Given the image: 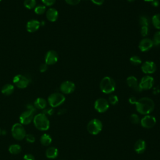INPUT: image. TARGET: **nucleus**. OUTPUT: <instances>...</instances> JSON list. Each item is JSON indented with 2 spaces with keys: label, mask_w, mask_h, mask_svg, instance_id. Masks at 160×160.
Here are the masks:
<instances>
[{
  "label": "nucleus",
  "mask_w": 160,
  "mask_h": 160,
  "mask_svg": "<svg viewBox=\"0 0 160 160\" xmlns=\"http://www.w3.org/2000/svg\"><path fill=\"white\" fill-rule=\"evenodd\" d=\"M136 111L141 114L148 115L153 111L154 102L153 100L148 97H143L138 99L136 103Z\"/></svg>",
  "instance_id": "nucleus-1"
},
{
  "label": "nucleus",
  "mask_w": 160,
  "mask_h": 160,
  "mask_svg": "<svg viewBox=\"0 0 160 160\" xmlns=\"http://www.w3.org/2000/svg\"><path fill=\"white\" fill-rule=\"evenodd\" d=\"M99 88L103 93L111 94L115 90L116 82L112 78L109 76H105L101 80Z\"/></svg>",
  "instance_id": "nucleus-2"
},
{
  "label": "nucleus",
  "mask_w": 160,
  "mask_h": 160,
  "mask_svg": "<svg viewBox=\"0 0 160 160\" xmlns=\"http://www.w3.org/2000/svg\"><path fill=\"white\" fill-rule=\"evenodd\" d=\"M34 126L40 131H47L49 128V121L46 115L43 113L36 114L33 119Z\"/></svg>",
  "instance_id": "nucleus-3"
},
{
  "label": "nucleus",
  "mask_w": 160,
  "mask_h": 160,
  "mask_svg": "<svg viewBox=\"0 0 160 160\" xmlns=\"http://www.w3.org/2000/svg\"><path fill=\"white\" fill-rule=\"evenodd\" d=\"M27 111L21 113L19 116V121L22 124H29L34 119V114L36 112V108L32 104L27 106Z\"/></svg>",
  "instance_id": "nucleus-4"
},
{
  "label": "nucleus",
  "mask_w": 160,
  "mask_h": 160,
  "mask_svg": "<svg viewBox=\"0 0 160 160\" xmlns=\"http://www.w3.org/2000/svg\"><path fill=\"white\" fill-rule=\"evenodd\" d=\"M66 98L62 93L54 92L50 94L48 98V102L51 107L56 108L64 103Z\"/></svg>",
  "instance_id": "nucleus-5"
},
{
  "label": "nucleus",
  "mask_w": 160,
  "mask_h": 160,
  "mask_svg": "<svg viewBox=\"0 0 160 160\" xmlns=\"http://www.w3.org/2000/svg\"><path fill=\"white\" fill-rule=\"evenodd\" d=\"M102 129V123L98 119H91L87 125V130L88 132L92 135L99 134Z\"/></svg>",
  "instance_id": "nucleus-6"
},
{
  "label": "nucleus",
  "mask_w": 160,
  "mask_h": 160,
  "mask_svg": "<svg viewBox=\"0 0 160 160\" xmlns=\"http://www.w3.org/2000/svg\"><path fill=\"white\" fill-rule=\"evenodd\" d=\"M11 134L12 137L18 141L22 140L26 137V131L21 123H15L11 128Z\"/></svg>",
  "instance_id": "nucleus-7"
},
{
  "label": "nucleus",
  "mask_w": 160,
  "mask_h": 160,
  "mask_svg": "<svg viewBox=\"0 0 160 160\" xmlns=\"http://www.w3.org/2000/svg\"><path fill=\"white\" fill-rule=\"evenodd\" d=\"M12 82L17 88L24 89L29 84L30 80L22 74H17L13 78Z\"/></svg>",
  "instance_id": "nucleus-8"
},
{
  "label": "nucleus",
  "mask_w": 160,
  "mask_h": 160,
  "mask_svg": "<svg viewBox=\"0 0 160 160\" xmlns=\"http://www.w3.org/2000/svg\"><path fill=\"white\" fill-rule=\"evenodd\" d=\"M154 83V78L149 75H146L141 79L138 84L142 90H148L152 88Z\"/></svg>",
  "instance_id": "nucleus-9"
},
{
  "label": "nucleus",
  "mask_w": 160,
  "mask_h": 160,
  "mask_svg": "<svg viewBox=\"0 0 160 160\" xmlns=\"http://www.w3.org/2000/svg\"><path fill=\"white\" fill-rule=\"evenodd\" d=\"M94 107V109L98 112L102 113L106 112L108 109L109 107V104L107 99L102 98H100L95 101Z\"/></svg>",
  "instance_id": "nucleus-10"
},
{
  "label": "nucleus",
  "mask_w": 160,
  "mask_h": 160,
  "mask_svg": "<svg viewBox=\"0 0 160 160\" xmlns=\"http://www.w3.org/2000/svg\"><path fill=\"white\" fill-rule=\"evenodd\" d=\"M141 69L144 74L148 75L154 73L157 69V66L154 62L152 61H146L142 64Z\"/></svg>",
  "instance_id": "nucleus-11"
},
{
  "label": "nucleus",
  "mask_w": 160,
  "mask_h": 160,
  "mask_svg": "<svg viewBox=\"0 0 160 160\" xmlns=\"http://www.w3.org/2000/svg\"><path fill=\"white\" fill-rule=\"evenodd\" d=\"M76 85L71 81H65L62 82L60 85V91L61 92L65 94H69L73 92L75 90Z\"/></svg>",
  "instance_id": "nucleus-12"
},
{
  "label": "nucleus",
  "mask_w": 160,
  "mask_h": 160,
  "mask_svg": "<svg viewBox=\"0 0 160 160\" xmlns=\"http://www.w3.org/2000/svg\"><path fill=\"white\" fill-rule=\"evenodd\" d=\"M140 123L142 127L147 129L152 128L156 123V119L155 117L151 115H145L141 120Z\"/></svg>",
  "instance_id": "nucleus-13"
},
{
  "label": "nucleus",
  "mask_w": 160,
  "mask_h": 160,
  "mask_svg": "<svg viewBox=\"0 0 160 160\" xmlns=\"http://www.w3.org/2000/svg\"><path fill=\"white\" fill-rule=\"evenodd\" d=\"M45 63L47 65L55 64L58 61V54L54 50L48 51L44 57Z\"/></svg>",
  "instance_id": "nucleus-14"
},
{
  "label": "nucleus",
  "mask_w": 160,
  "mask_h": 160,
  "mask_svg": "<svg viewBox=\"0 0 160 160\" xmlns=\"http://www.w3.org/2000/svg\"><path fill=\"white\" fill-rule=\"evenodd\" d=\"M153 46V42L151 39L148 38H144L140 41L138 48L141 51L146 52L151 49Z\"/></svg>",
  "instance_id": "nucleus-15"
},
{
  "label": "nucleus",
  "mask_w": 160,
  "mask_h": 160,
  "mask_svg": "<svg viewBox=\"0 0 160 160\" xmlns=\"http://www.w3.org/2000/svg\"><path fill=\"white\" fill-rule=\"evenodd\" d=\"M41 24L36 19H31L28 21L26 24V29L29 32H34L38 30Z\"/></svg>",
  "instance_id": "nucleus-16"
},
{
  "label": "nucleus",
  "mask_w": 160,
  "mask_h": 160,
  "mask_svg": "<svg viewBox=\"0 0 160 160\" xmlns=\"http://www.w3.org/2000/svg\"><path fill=\"white\" fill-rule=\"evenodd\" d=\"M58 16L59 14L58 10L53 8H49L46 12V16L47 19L51 22H55L58 19Z\"/></svg>",
  "instance_id": "nucleus-17"
},
{
  "label": "nucleus",
  "mask_w": 160,
  "mask_h": 160,
  "mask_svg": "<svg viewBox=\"0 0 160 160\" xmlns=\"http://www.w3.org/2000/svg\"><path fill=\"white\" fill-rule=\"evenodd\" d=\"M146 148V143L143 139L137 140L134 145V149L138 154L143 153Z\"/></svg>",
  "instance_id": "nucleus-18"
},
{
  "label": "nucleus",
  "mask_w": 160,
  "mask_h": 160,
  "mask_svg": "<svg viewBox=\"0 0 160 160\" xmlns=\"http://www.w3.org/2000/svg\"><path fill=\"white\" fill-rule=\"evenodd\" d=\"M14 91V86L12 84L7 83L4 84L1 88V92L5 96H9L13 93Z\"/></svg>",
  "instance_id": "nucleus-19"
},
{
  "label": "nucleus",
  "mask_w": 160,
  "mask_h": 160,
  "mask_svg": "<svg viewBox=\"0 0 160 160\" xmlns=\"http://www.w3.org/2000/svg\"><path fill=\"white\" fill-rule=\"evenodd\" d=\"M34 106L36 109H44L46 108L47 101L45 99L42 98H38L34 102Z\"/></svg>",
  "instance_id": "nucleus-20"
},
{
  "label": "nucleus",
  "mask_w": 160,
  "mask_h": 160,
  "mask_svg": "<svg viewBox=\"0 0 160 160\" xmlns=\"http://www.w3.org/2000/svg\"><path fill=\"white\" fill-rule=\"evenodd\" d=\"M58 155V150L55 147H49L46 151V156L49 159H55Z\"/></svg>",
  "instance_id": "nucleus-21"
},
{
  "label": "nucleus",
  "mask_w": 160,
  "mask_h": 160,
  "mask_svg": "<svg viewBox=\"0 0 160 160\" xmlns=\"http://www.w3.org/2000/svg\"><path fill=\"white\" fill-rule=\"evenodd\" d=\"M126 82L129 87L134 89L138 86V79L134 76H129L126 79Z\"/></svg>",
  "instance_id": "nucleus-22"
},
{
  "label": "nucleus",
  "mask_w": 160,
  "mask_h": 160,
  "mask_svg": "<svg viewBox=\"0 0 160 160\" xmlns=\"http://www.w3.org/2000/svg\"><path fill=\"white\" fill-rule=\"evenodd\" d=\"M52 142V138L50 135L48 134H42L40 138V142L44 146H48L51 144Z\"/></svg>",
  "instance_id": "nucleus-23"
},
{
  "label": "nucleus",
  "mask_w": 160,
  "mask_h": 160,
  "mask_svg": "<svg viewBox=\"0 0 160 160\" xmlns=\"http://www.w3.org/2000/svg\"><path fill=\"white\" fill-rule=\"evenodd\" d=\"M9 152L14 155L18 154L21 151V147L19 144H11L8 148Z\"/></svg>",
  "instance_id": "nucleus-24"
},
{
  "label": "nucleus",
  "mask_w": 160,
  "mask_h": 160,
  "mask_svg": "<svg viewBox=\"0 0 160 160\" xmlns=\"http://www.w3.org/2000/svg\"><path fill=\"white\" fill-rule=\"evenodd\" d=\"M151 22L153 26L157 29H160V13L154 14L151 19Z\"/></svg>",
  "instance_id": "nucleus-25"
},
{
  "label": "nucleus",
  "mask_w": 160,
  "mask_h": 160,
  "mask_svg": "<svg viewBox=\"0 0 160 160\" xmlns=\"http://www.w3.org/2000/svg\"><path fill=\"white\" fill-rule=\"evenodd\" d=\"M139 24L141 26H148L150 24V19L148 16L146 15H141L139 19Z\"/></svg>",
  "instance_id": "nucleus-26"
},
{
  "label": "nucleus",
  "mask_w": 160,
  "mask_h": 160,
  "mask_svg": "<svg viewBox=\"0 0 160 160\" xmlns=\"http://www.w3.org/2000/svg\"><path fill=\"white\" fill-rule=\"evenodd\" d=\"M23 4L26 8L28 9H31L36 7V0H24Z\"/></svg>",
  "instance_id": "nucleus-27"
},
{
  "label": "nucleus",
  "mask_w": 160,
  "mask_h": 160,
  "mask_svg": "<svg viewBox=\"0 0 160 160\" xmlns=\"http://www.w3.org/2000/svg\"><path fill=\"white\" fill-rule=\"evenodd\" d=\"M129 61L134 66H138L142 63L141 59L138 56H136V55L132 56L129 59Z\"/></svg>",
  "instance_id": "nucleus-28"
},
{
  "label": "nucleus",
  "mask_w": 160,
  "mask_h": 160,
  "mask_svg": "<svg viewBox=\"0 0 160 160\" xmlns=\"http://www.w3.org/2000/svg\"><path fill=\"white\" fill-rule=\"evenodd\" d=\"M34 12L38 15H42L46 11V6L44 5H38L34 8Z\"/></svg>",
  "instance_id": "nucleus-29"
},
{
  "label": "nucleus",
  "mask_w": 160,
  "mask_h": 160,
  "mask_svg": "<svg viewBox=\"0 0 160 160\" xmlns=\"http://www.w3.org/2000/svg\"><path fill=\"white\" fill-rule=\"evenodd\" d=\"M152 40L154 45H155V46L160 45V31H157L154 33Z\"/></svg>",
  "instance_id": "nucleus-30"
},
{
  "label": "nucleus",
  "mask_w": 160,
  "mask_h": 160,
  "mask_svg": "<svg viewBox=\"0 0 160 160\" xmlns=\"http://www.w3.org/2000/svg\"><path fill=\"white\" fill-rule=\"evenodd\" d=\"M118 98L115 94H111L108 98L109 104H111L112 105H116L118 102Z\"/></svg>",
  "instance_id": "nucleus-31"
},
{
  "label": "nucleus",
  "mask_w": 160,
  "mask_h": 160,
  "mask_svg": "<svg viewBox=\"0 0 160 160\" xmlns=\"http://www.w3.org/2000/svg\"><path fill=\"white\" fill-rule=\"evenodd\" d=\"M129 120H130L131 122L134 124H138L140 122V119L136 114H132L130 116Z\"/></svg>",
  "instance_id": "nucleus-32"
},
{
  "label": "nucleus",
  "mask_w": 160,
  "mask_h": 160,
  "mask_svg": "<svg viewBox=\"0 0 160 160\" xmlns=\"http://www.w3.org/2000/svg\"><path fill=\"white\" fill-rule=\"evenodd\" d=\"M149 29L148 26H141L140 29V33L142 37H146L149 34Z\"/></svg>",
  "instance_id": "nucleus-33"
},
{
  "label": "nucleus",
  "mask_w": 160,
  "mask_h": 160,
  "mask_svg": "<svg viewBox=\"0 0 160 160\" xmlns=\"http://www.w3.org/2000/svg\"><path fill=\"white\" fill-rule=\"evenodd\" d=\"M26 141L28 142H30V143H32L35 141V137L33 134H26V137H25Z\"/></svg>",
  "instance_id": "nucleus-34"
},
{
  "label": "nucleus",
  "mask_w": 160,
  "mask_h": 160,
  "mask_svg": "<svg viewBox=\"0 0 160 160\" xmlns=\"http://www.w3.org/2000/svg\"><path fill=\"white\" fill-rule=\"evenodd\" d=\"M42 2L47 6H51L56 2V0H41Z\"/></svg>",
  "instance_id": "nucleus-35"
},
{
  "label": "nucleus",
  "mask_w": 160,
  "mask_h": 160,
  "mask_svg": "<svg viewBox=\"0 0 160 160\" xmlns=\"http://www.w3.org/2000/svg\"><path fill=\"white\" fill-rule=\"evenodd\" d=\"M66 2L69 5H71V6H75V5H77L78 4L81 0H65Z\"/></svg>",
  "instance_id": "nucleus-36"
},
{
  "label": "nucleus",
  "mask_w": 160,
  "mask_h": 160,
  "mask_svg": "<svg viewBox=\"0 0 160 160\" xmlns=\"http://www.w3.org/2000/svg\"><path fill=\"white\" fill-rule=\"evenodd\" d=\"M54 113V110L52 108H45L43 109V114L45 115L48 114V115H52Z\"/></svg>",
  "instance_id": "nucleus-37"
},
{
  "label": "nucleus",
  "mask_w": 160,
  "mask_h": 160,
  "mask_svg": "<svg viewBox=\"0 0 160 160\" xmlns=\"http://www.w3.org/2000/svg\"><path fill=\"white\" fill-rule=\"evenodd\" d=\"M24 160H35V158L31 154H26L23 156Z\"/></svg>",
  "instance_id": "nucleus-38"
},
{
  "label": "nucleus",
  "mask_w": 160,
  "mask_h": 160,
  "mask_svg": "<svg viewBox=\"0 0 160 160\" xmlns=\"http://www.w3.org/2000/svg\"><path fill=\"white\" fill-rule=\"evenodd\" d=\"M48 69V65L44 62V63H42L39 66V71L41 72H44L45 71H46Z\"/></svg>",
  "instance_id": "nucleus-39"
},
{
  "label": "nucleus",
  "mask_w": 160,
  "mask_h": 160,
  "mask_svg": "<svg viewBox=\"0 0 160 160\" xmlns=\"http://www.w3.org/2000/svg\"><path fill=\"white\" fill-rule=\"evenodd\" d=\"M91 1L96 4V5H98V6H100V5H102L104 1V0H91Z\"/></svg>",
  "instance_id": "nucleus-40"
},
{
  "label": "nucleus",
  "mask_w": 160,
  "mask_h": 160,
  "mask_svg": "<svg viewBox=\"0 0 160 160\" xmlns=\"http://www.w3.org/2000/svg\"><path fill=\"white\" fill-rule=\"evenodd\" d=\"M137 101H138L137 99L135 97H134V96H131V97H130L129 98V102L131 104H136Z\"/></svg>",
  "instance_id": "nucleus-41"
},
{
  "label": "nucleus",
  "mask_w": 160,
  "mask_h": 160,
  "mask_svg": "<svg viewBox=\"0 0 160 160\" xmlns=\"http://www.w3.org/2000/svg\"><path fill=\"white\" fill-rule=\"evenodd\" d=\"M151 2V4L154 7H158L159 5V0H152Z\"/></svg>",
  "instance_id": "nucleus-42"
},
{
  "label": "nucleus",
  "mask_w": 160,
  "mask_h": 160,
  "mask_svg": "<svg viewBox=\"0 0 160 160\" xmlns=\"http://www.w3.org/2000/svg\"><path fill=\"white\" fill-rule=\"evenodd\" d=\"M66 112V109H60L58 112V114L59 115H62L63 114H64Z\"/></svg>",
  "instance_id": "nucleus-43"
},
{
  "label": "nucleus",
  "mask_w": 160,
  "mask_h": 160,
  "mask_svg": "<svg viewBox=\"0 0 160 160\" xmlns=\"http://www.w3.org/2000/svg\"><path fill=\"white\" fill-rule=\"evenodd\" d=\"M128 2H134L135 0H127Z\"/></svg>",
  "instance_id": "nucleus-44"
},
{
  "label": "nucleus",
  "mask_w": 160,
  "mask_h": 160,
  "mask_svg": "<svg viewBox=\"0 0 160 160\" xmlns=\"http://www.w3.org/2000/svg\"><path fill=\"white\" fill-rule=\"evenodd\" d=\"M146 2H151L152 0H144Z\"/></svg>",
  "instance_id": "nucleus-45"
},
{
  "label": "nucleus",
  "mask_w": 160,
  "mask_h": 160,
  "mask_svg": "<svg viewBox=\"0 0 160 160\" xmlns=\"http://www.w3.org/2000/svg\"><path fill=\"white\" fill-rule=\"evenodd\" d=\"M1 132H2V131H1V128H0V135L1 134Z\"/></svg>",
  "instance_id": "nucleus-46"
},
{
  "label": "nucleus",
  "mask_w": 160,
  "mask_h": 160,
  "mask_svg": "<svg viewBox=\"0 0 160 160\" xmlns=\"http://www.w3.org/2000/svg\"><path fill=\"white\" fill-rule=\"evenodd\" d=\"M79 160H82V159H79Z\"/></svg>",
  "instance_id": "nucleus-47"
},
{
  "label": "nucleus",
  "mask_w": 160,
  "mask_h": 160,
  "mask_svg": "<svg viewBox=\"0 0 160 160\" xmlns=\"http://www.w3.org/2000/svg\"><path fill=\"white\" fill-rule=\"evenodd\" d=\"M1 1H2V0H0V2H1Z\"/></svg>",
  "instance_id": "nucleus-48"
}]
</instances>
